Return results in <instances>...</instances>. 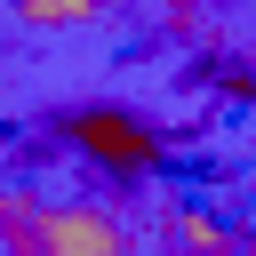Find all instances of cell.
I'll return each mask as SVG.
<instances>
[{"mask_svg":"<svg viewBox=\"0 0 256 256\" xmlns=\"http://www.w3.org/2000/svg\"><path fill=\"white\" fill-rule=\"evenodd\" d=\"M0 256H136V232L96 200L0 192Z\"/></svg>","mask_w":256,"mask_h":256,"instance_id":"obj_1","label":"cell"},{"mask_svg":"<svg viewBox=\"0 0 256 256\" xmlns=\"http://www.w3.org/2000/svg\"><path fill=\"white\" fill-rule=\"evenodd\" d=\"M56 136H64L88 168H104V176H120V184H144V176L168 160L160 128H152L144 112H128V104H80V112L56 120Z\"/></svg>","mask_w":256,"mask_h":256,"instance_id":"obj_2","label":"cell"},{"mask_svg":"<svg viewBox=\"0 0 256 256\" xmlns=\"http://www.w3.org/2000/svg\"><path fill=\"white\" fill-rule=\"evenodd\" d=\"M8 8H16L24 24H40V32H48V24H88V16H104V0H8Z\"/></svg>","mask_w":256,"mask_h":256,"instance_id":"obj_3","label":"cell"},{"mask_svg":"<svg viewBox=\"0 0 256 256\" xmlns=\"http://www.w3.org/2000/svg\"><path fill=\"white\" fill-rule=\"evenodd\" d=\"M224 256H232V248H224Z\"/></svg>","mask_w":256,"mask_h":256,"instance_id":"obj_4","label":"cell"}]
</instances>
